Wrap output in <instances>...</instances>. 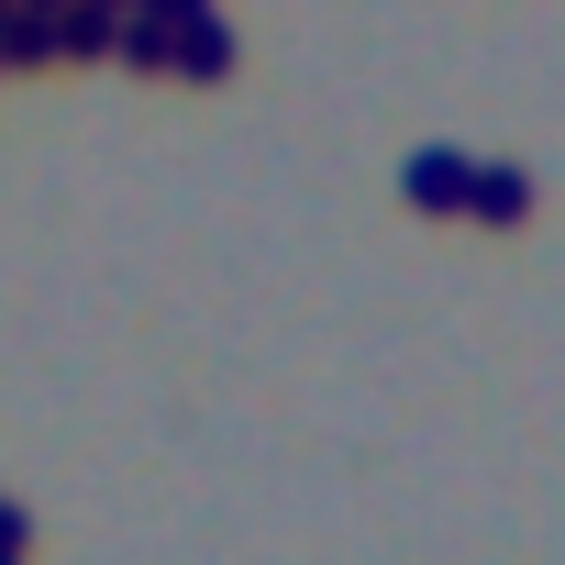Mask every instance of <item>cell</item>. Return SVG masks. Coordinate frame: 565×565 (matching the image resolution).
I'll use <instances>...</instances> for the list:
<instances>
[{
    "instance_id": "cell-1",
    "label": "cell",
    "mask_w": 565,
    "mask_h": 565,
    "mask_svg": "<svg viewBox=\"0 0 565 565\" xmlns=\"http://www.w3.org/2000/svg\"><path fill=\"white\" fill-rule=\"evenodd\" d=\"M233 56H244V45H233V23H222V12H189V23H178V67H167V78H178V89H222V78H233Z\"/></svg>"
},
{
    "instance_id": "cell-2",
    "label": "cell",
    "mask_w": 565,
    "mask_h": 565,
    "mask_svg": "<svg viewBox=\"0 0 565 565\" xmlns=\"http://www.w3.org/2000/svg\"><path fill=\"white\" fill-rule=\"evenodd\" d=\"M466 178H477V156H455V145H422V156L399 167L411 211H466Z\"/></svg>"
},
{
    "instance_id": "cell-3",
    "label": "cell",
    "mask_w": 565,
    "mask_h": 565,
    "mask_svg": "<svg viewBox=\"0 0 565 565\" xmlns=\"http://www.w3.org/2000/svg\"><path fill=\"white\" fill-rule=\"evenodd\" d=\"M466 222L521 233V222H532V167H477V178H466Z\"/></svg>"
},
{
    "instance_id": "cell-4",
    "label": "cell",
    "mask_w": 565,
    "mask_h": 565,
    "mask_svg": "<svg viewBox=\"0 0 565 565\" xmlns=\"http://www.w3.org/2000/svg\"><path fill=\"white\" fill-rule=\"evenodd\" d=\"M23 543H34V521H23L12 499H0V554H23Z\"/></svg>"
},
{
    "instance_id": "cell-5",
    "label": "cell",
    "mask_w": 565,
    "mask_h": 565,
    "mask_svg": "<svg viewBox=\"0 0 565 565\" xmlns=\"http://www.w3.org/2000/svg\"><path fill=\"white\" fill-rule=\"evenodd\" d=\"M145 12H167V23H189V12H211V0H145Z\"/></svg>"
},
{
    "instance_id": "cell-6",
    "label": "cell",
    "mask_w": 565,
    "mask_h": 565,
    "mask_svg": "<svg viewBox=\"0 0 565 565\" xmlns=\"http://www.w3.org/2000/svg\"><path fill=\"white\" fill-rule=\"evenodd\" d=\"M0 565H12V554H0Z\"/></svg>"
}]
</instances>
